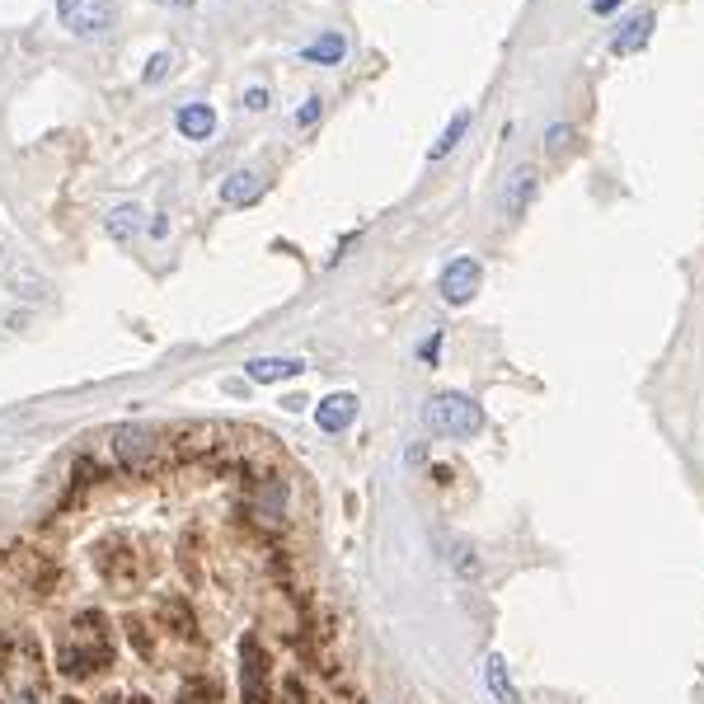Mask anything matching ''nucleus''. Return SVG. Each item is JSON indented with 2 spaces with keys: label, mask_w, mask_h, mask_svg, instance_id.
Here are the masks:
<instances>
[{
  "label": "nucleus",
  "mask_w": 704,
  "mask_h": 704,
  "mask_svg": "<svg viewBox=\"0 0 704 704\" xmlns=\"http://www.w3.org/2000/svg\"><path fill=\"white\" fill-rule=\"evenodd\" d=\"M108 460H113L123 475H137V479L165 475L169 465H174L169 442L155 437L151 428H113L108 432Z\"/></svg>",
  "instance_id": "nucleus-1"
},
{
  "label": "nucleus",
  "mask_w": 704,
  "mask_h": 704,
  "mask_svg": "<svg viewBox=\"0 0 704 704\" xmlns=\"http://www.w3.org/2000/svg\"><path fill=\"white\" fill-rule=\"evenodd\" d=\"M0 681L5 690H43L47 658L33 629H0Z\"/></svg>",
  "instance_id": "nucleus-2"
},
{
  "label": "nucleus",
  "mask_w": 704,
  "mask_h": 704,
  "mask_svg": "<svg viewBox=\"0 0 704 704\" xmlns=\"http://www.w3.org/2000/svg\"><path fill=\"white\" fill-rule=\"evenodd\" d=\"M94 564H99V578H104L113 592H123V597L141 592L146 578H151V559H146V550L137 545L132 531H113V536L104 540V550L94 554Z\"/></svg>",
  "instance_id": "nucleus-3"
},
{
  "label": "nucleus",
  "mask_w": 704,
  "mask_h": 704,
  "mask_svg": "<svg viewBox=\"0 0 704 704\" xmlns=\"http://www.w3.org/2000/svg\"><path fill=\"white\" fill-rule=\"evenodd\" d=\"M423 418H428V428L437 432V437H451V442H460V437H479V432H484V409H479L470 395L428 399Z\"/></svg>",
  "instance_id": "nucleus-4"
},
{
  "label": "nucleus",
  "mask_w": 704,
  "mask_h": 704,
  "mask_svg": "<svg viewBox=\"0 0 704 704\" xmlns=\"http://www.w3.org/2000/svg\"><path fill=\"white\" fill-rule=\"evenodd\" d=\"M5 573L33 592V597H52L57 587H62V564L43 550H29V545H15V550L5 554Z\"/></svg>",
  "instance_id": "nucleus-5"
},
{
  "label": "nucleus",
  "mask_w": 704,
  "mask_h": 704,
  "mask_svg": "<svg viewBox=\"0 0 704 704\" xmlns=\"http://www.w3.org/2000/svg\"><path fill=\"white\" fill-rule=\"evenodd\" d=\"M240 700L273 704V658H268V648L254 629L240 634Z\"/></svg>",
  "instance_id": "nucleus-6"
},
{
  "label": "nucleus",
  "mask_w": 704,
  "mask_h": 704,
  "mask_svg": "<svg viewBox=\"0 0 704 704\" xmlns=\"http://www.w3.org/2000/svg\"><path fill=\"white\" fill-rule=\"evenodd\" d=\"M76 634H71V639L80 643V648H85V653H90L94 658V667H99V672H108V667H113V620H108V611H99V606H85V611L76 615Z\"/></svg>",
  "instance_id": "nucleus-7"
},
{
  "label": "nucleus",
  "mask_w": 704,
  "mask_h": 704,
  "mask_svg": "<svg viewBox=\"0 0 704 704\" xmlns=\"http://www.w3.org/2000/svg\"><path fill=\"white\" fill-rule=\"evenodd\" d=\"M57 19L76 38H99L113 29V0H57Z\"/></svg>",
  "instance_id": "nucleus-8"
},
{
  "label": "nucleus",
  "mask_w": 704,
  "mask_h": 704,
  "mask_svg": "<svg viewBox=\"0 0 704 704\" xmlns=\"http://www.w3.org/2000/svg\"><path fill=\"white\" fill-rule=\"evenodd\" d=\"M108 479V465L99 456H90V451H80L76 465H71V479H66V493H62V503H57V512L52 517H66L71 507H80L85 498H90L94 484H104Z\"/></svg>",
  "instance_id": "nucleus-9"
},
{
  "label": "nucleus",
  "mask_w": 704,
  "mask_h": 704,
  "mask_svg": "<svg viewBox=\"0 0 704 704\" xmlns=\"http://www.w3.org/2000/svg\"><path fill=\"white\" fill-rule=\"evenodd\" d=\"M221 437H226V432L212 428V423L179 428V432H174V442H169V456H174V465H202V460L221 446Z\"/></svg>",
  "instance_id": "nucleus-10"
},
{
  "label": "nucleus",
  "mask_w": 704,
  "mask_h": 704,
  "mask_svg": "<svg viewBox=\"0 0 704 704\" xmlns=\"http://www.w3.org/2000/svg\"><path fill=\"white\" fill-rule=\"evenodd\" d=\"M479 282H484V268H479V259H451L442 273V301H451V306H465V301H475Z\"/></svg>",
  "instance_id": "nucleus-11"
},
{
  "label": "nucleus",
  "mask_w": 704,
  "mask_h": 704,
  "mask_svg": "<svg viewBox=\"0 0 704 704\" xmlns=\"http://www.w3.org/2000/svg\"><path fill=\"white\" fill-rule=\"evenodd\" d=\"M155 625L169 629L174 639H198V615H193L188 597H179V592H165L155 601Z\"/></svg>",
  "instance_id": "nucleus-12"
},
{
  "label": "nucleus",
  "mask_w": 704,
  "mask_h": 704,
  "mask_svg": "<svg viewBox=\"0 0 704 704\" xmlns=\"http://www.w3.org/2000/svg\"><path fill=\"white\" fill-rule=\"evenodd\" d=\"M653 29H658V15H653V10H639L634 19H625V24H620V33L611 38V52H615V57H634V52H643V47H648Z\"/></svg>",
  "instance_id": "nucleus-13"
},
{
  "label": "nucleus",
  "mask_w": 704,
  "mask_h": 704,
  "mask_svg": "<svg viewBox=\"0 0 704 704\" xmlns=\"http://www.w3.org/2000/svg\"><path fill=\"white\" fill-rule=\"evenodd\" d=\"M536 184H540L536 165H517V169H512V174H507V188H503V212L507 216H526L531 198H536Z\"/></svg>",
  "instance_id": "nucleus-14"
},
{
  "label": "nucleus",
  "mask_w": 704,
  "mask_h": 704,
  "mask_svg": "<svg viewBox=\"0 0 704 704\" xmlns=\"http://www.w3.org/2000/svg\"><path fill=\"white\" fill-rule=\"evenodd\" d=\"M263 198V174L259 169H235L226 184H221V202L226 207H249Z\"/></svg>",
  "instance_id": "nucleus-15"
},
{
  "label": "nucleus",
  "mask_w": 704,
  "mask_h": 704,
  "mask_svg": "<svg viewBox=\"0 0 704 704\" xmlns=\"http://www.w3.org/2000/svg\"><path fill=\"white\" fill-rule=\"evenodd\" d=\"M174 127H179L188 141H207L216 132V108L212 104H184L174 113Z\"/></svg>",
  "instance_id": "nucleus-16"
},
{
  "label": "nucleus",
  "mask_w": 704,
  "mask_h": 704,
  "mask_svg": "<svg viewBox=\"0 0 704 704\" xmlns=\"http://www.w3.org/2000/svg\"><path fill=\"white\" fill-rule=\"evenodd\" d=\"M357 418V395H329L320 399V409H315V423L324 432H343Z\"/></svg>",
  "instance_id": "nucleus-17"
},
{
  "label": "nucleus",
  "mask_w": 704,
  "mask_h": 704,
  "mask_svg": "<svg viewBox=\"0 0 704 704\" xmlns=\"http://www.w3.org/2000/svg\"><path fill=\"white\" fill-rule=\"evenodd\" d=\"M348 57V38L338 29H329V33H320L315 43H306L301 47V62H315V66H338Z\"/></svg>",
  "instance_id": "nucleus-18"
},
{
  "label": "nucleus",
  "mask_w": 704,
  "mask_h": 704,
  "mask_svg": "<svg viewBox=\"0 0 704 704\" xmlns=\"http://www.w3.org/2000/svg\"><path fill=\"white\" fill-rule=\"evenodd\" d=\"M249 381H259V385H273V381H287V376H301V362L296 357H254L249 362Z\"/></svg>",
  "instance_id": "nucleus-19"
},
{
  "label": "nucleus",
  "mask_w": 704,
  "mask_h": 704,
  "mask_svg": "<svg viewBox=\"0 0 704 704\" xmlns=\"http://www.w3.org/2000/svg\"><path fill=\"white\" fill-rule=\"evenodd\" d=\"M484 686H489V695L498 704H521V690L507 681V662L498 658V653H489V658H484Z\"/></svg>",
  "instance_id": "nucleus-20"
},
{
  "label": "nucleus",
  "mask_w": 704,
  "mask_h": 704,
  "mask_svg": "<svg viewBox=\"0 0 704 704\" xmlns=\"http://www.w3.org/2000/svg\"><path fill=\"white\" fill-rule=\"evenodd\" d=\"M57 672L76 676V681H85V676H99V667H94V658L80 648L76 639H66L62 648H57Z\"/></svg>",
  "instance_id": "nucleus-21"
},
{
  "label": "nucleus",
  "mask_w": 704,
  "mask_h": 704,
  "mask_svg": "<svg viewBox=\"0 0 704 704\" xmlns=\"http://www.w3.org/2000/svg\"><path fill=\"white\" fill-rule=\"evenodd\" d=\"M179 704H226V686L212 676H188L179 690Z\"/></svg>",
  "instance_id": "nucleus-22"
},
{
  "label": "nucleus",
  "mask_w": 704,
  "mask_h": 704,
  "mask_svg": "<svg viewBox=\"0 0 704 704\" xmlns=\"http://www.w3.org/2000/svg\"><path fill=\"white\" fill-rule=\"evenodd\" d=\"M141 207H132V202H123V207H113V212H108V235H113V240H137V230H141Z\"/></svg>",
  "instance_id": "nucleus-23"
},
{
  "label": "nucleus",
  "mask_w": 704,
  "mask_h": 704,
  "mask_svg": "<svg viewBox=\"0 0 704 704\" xmlns=\"http://www.w3.org/2000/svg\"><path fill=\"white\" fill-rule=\"evenodd\" d=\"M273 704H315V695H310V681L301 676V667L282 676V686L273 690Z\"/></svg>",
  "instance_id": "nucleus-24"
},
{
  "label": "nucleus",
  "mask_w": 704,
  "mask_h": 704,
  "mask_svg": "<svg viewBox=\"0 0 704 704\" xmlns=\"http://www.w3.org/2000/svg\"><path fill=\"white\" fill-rule=\"evenodd\" d=\"M465 132H470V108H460L456 118L446 123V132H442V137H437V146H432V151H428V160H442L446 151H456Z\"/></svg>",
  "instance_id": "nucleus-25"
},
{
  "label": "nucleus",
  "mask_w": 704,
  "mask_h": 704,
  "mask_svg": "<svg viewBox=\"0 0 704 704\" xmlns=\"http://www.w3.org/2000/svg\"><path fill=\"white\" fill-rule=\"evenodd\" d=\"M127 643H132V653H137L141 662H151L155 658V634H151V620H141V615H132L127 620Z\"/></svg>",
  "instance_id": "nucleus-26"
},
{
  "label": "nucleus",
  "mask_w": 704,
  "mask_h": 704,
  "mask_svg": "<svg viewBox=\"0 0 704 704\" xmlns=\"http://www.w3.org/2000/svg\"><path fill=\"white\" fill-rule=\"evenodd\" d=\"M184 573H188L193 587H202V531H198V526L184 536Z\"/></svg>",
  "instance_id": "nucleus-27"
},
{
  "label": "nucleus",
  "mask_w": 704,
  "mask_h": 704,
  "mask_svg": "<svg viewBox=\"0 0 704 704\" xmlns=\"http://www.w3.org/2000/svg\"><path fill=\"white\" fill-rule=\"evenodd\" d=\"M320 113H324V104H320V99H315V94H310L306 104H301V108H296V113H291V127H296V132H306V127H315V123H320Z\"/></svg>",
  "instance_id": "nucleus-28"
},
{
  "label": "nucleus",
  "mask_w": 704,
  "mask_h": 704,
  "mask_svg": "<svg viewBox=\"0 0 704 704\" xmlns=\"http://www.w3.org/2000/svg\"><path fill=\"white\" fill-rule=\"evenodd\" d=\"M169 71H174V57H169V52H155L151 62H146V85H160V80H169Z\"/></svg>",
  "instance_id": "nucleus-29"
},
{
  "label": "nucleus",
  "mask_w": 704,
  "mask_h": 704,
  "mask_svg": "<svg viewBox=\"0 0 704 704\" xmlns=\"http://www.w3.org/2000/svg\"><path fill=\"white\" fill-rule=\"evenodd\" d=\"M568 141H573V127H559V123H554L550 132H545V151H550V155H564Z\"/></svg>",
  "instance_id": "nucleus-30"
},
{
  "label": "nucleus",
  "mask_w": 704,
  "mask_h": 704,
  "mask_svg": "<svg viewBox=\"0 0 704 704\" xmlns=\"http://www.w3.org/2000/svg\"><path fill=\"white\" fill-rule=\"evenodd\" d=\"M0 704H43V690H0Z\"/></svg>",
  "instance_id": "nucleus-31"
},
{
  "label": "nucleus",
  "mask_w": 704,
  "mask_h": 704,
  "mask_svg": "<svg viewBox=\"0 0 704 704\" xmlns=\"http://www.w3.org/2000/svg\"><path fill=\"white\" fill-rule=\"evenodd\" d=\"M456 568L465 573V578H475V573H479V559H475L470 545H456Z\"/></svg>",
  "instance_id": "nucleus-32"
},
{
  "label": "nucleus",
  "mask_w": 704,
  "mask_h": 704,
  "mask_svg": "<svg viewBox=\"0 0 704 704\" xmlns=\"http://www.w3.org/2000/svg\"><path fill=\"white\" fill-rule=\"evenodd\" d=\"M268 104H273V94H268V90H259V85H254V90H245V108H249V113H268Z\"/></svg>",
  "instance_id": "nucleus-33"
},
{
  "label": "nucleus",
  "mask_w": 704,
  "mask_h": 704,
  "mask_svg": "<svg viewBox=\"0 0 704 704\" xmlns=\"http://www.w3.org/2000/svg\"><path fill=\"white\" fill-rule=\"evenodd\" d=\"M437 348H442V334H432L428 343H423V357H428V362H437Z\"/></svg>",
  "instance_id": "nucleus-34"
},
{
  "label": "nucleus",
  "mask_w": 704,
  "mask_h": 704,
  "mask_svg": "<svg viewBox=\"0 0 704 704\" xmlns=\"http://www.w3.org/2000/svg\"><path fill=\"white\" fill-rule=\"evenodd\" d=\"M620 5H625V0H592V10H597V15H611V10H620Z\"/></svg>",
  "instance_id": "nucleus-35"
},
{
  "label": "nucleus",
  "mask_w": 704,
  "mask_h": 704,
  "mask_svg": "<svg viewBox=\"0 0 704 704\" xmlns=\"http://www.w3.org/2000/svg\"><path fill=\"white\" fill-rule=\"evenodd\" d=\"M155 5H169V10H193V0H155Z\"/></svg>",
  "instance_id": "nucleus-36"
},
{
  "label": "nucleus",
  "mask_w": 704,
  "mask_h": 704,
  "mask_svg": "<svg viewBox=\"0 0 704 704\" xmlns=\"http://www.w3.org/2000/svg\"><path fill=\"white\" fill-rule=\"evenodd\" d=\"M104 704H151L146 695H132V700H104Z\"/></svg>",
  "instance_id": "nucleus-37"
},
{
  "label": "nucleus",
  "mask_w": 704,
  "mask_h": 704,
  "mask_svg": "<svg viewBox=\"0 0 704 704\" xmlns=\"http://www.w3.org/2000/svg\"><path fill=\"white\" fill-rule=\"evenodd\" d=\"M62 704H85V700H76V695H71V700H62Z\"/></svg>",
  "instance_id": "nucleus-38"
}]
</instances>
